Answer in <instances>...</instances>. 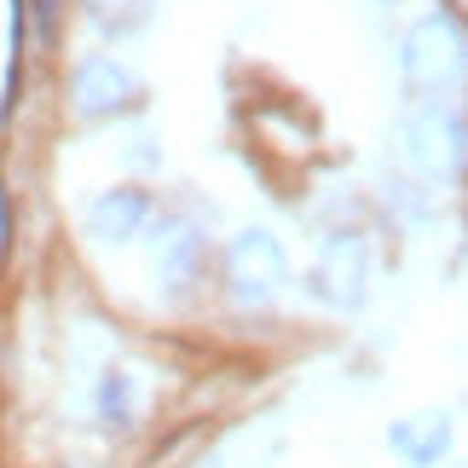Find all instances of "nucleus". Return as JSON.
<instances>
[{
  "instance_id": "f257e3e1",
  "label": "nucleus",
  "mask_w": 468,
  "mask_h": 468,
  "mask_svg": "<svg viewBox=\"0 0 468 468\" xmlns=\"http://www.w3.org/2000/svg\"><path fill=\"white\" fill-rule=\"evenodd\" d=\"M399 139H405V162H410V174H422V179H457L463 174V145H468V133H463V116L452 111V104H440V99H428L417 104L405 122H399Z\"/></svg>"
},
{
  "instance_id": "f03ea898",
  "label": "nucleus",
  "mask_w": 468,
  "mask_h": 468,
  "mask_svg": "<svg viewBox=\"0 0 468 468\" xmlns=\"http://www.w3.org/2000/svg\"><path fill=\"white\" fill-rule=\"evenodd\" d=\"M399 69L410 93H440L463 76V24L452 12H428L399 47Z\"/></svg>"
},
{
  "instance_id": "7ed1b4c3",
  "label": "nucleus",
  "mask_w": 468,
  "mask_h": 468,
  "mask_svg": "<svg viewBox=\"0 0 468 468\" xmlns=\"http://www.w3.org/2000/svg\"><path fill=\"white\" fill-rule=\"evenodd\" d=\"M307 290H313V301H324V307H335V313L365 307V290H370V249H365V238H353V231L324 238Z\"/></svg>"
},
{
  "instance_id": "20e7f679",
  "label": "nucleus",
  "mask_w": 468,
  "mask_h": 468,
  "mask_svg": "<svg viewBox=\"0 0 468 468\" xmlns=\"http://www.w3.org/2000/svg\"><path fill=\"white\" fill-rule=\"evenodd\" d=\"M283 278H290V261H283V249L272 231H238L226 249V283L231 295L243 301V307H266V301H278Z\"/></svg>"
},
{
  "instance_id": "39448f33",
  "label": "nucleus",
  "mask_w": 468,
  "mask_h": 468,
  "mask_svg": "<svg viewBox=\"0 0 468 468\" xmlns=\"http://www.w3.org/2000/svg\"><path fill=\"white\" fill-rule=\"evenodd\" d=\"M69 99H76V116L87 122H104L116 111H128V104L139 99V76L122 58H81L76 76H69Z\"/></svg>"
},
{
  "instance_id": "423d86ee",
  "label": "nucleus",
  "mask_w": 468,
  "mask_h": 468,
  "mask_svg": "<svg viewBox=\"0 0 468 468\" xmlns=\"http://www.w3.org/2000/svg\"><path fill=\"white\" fill-rule=\"evenodd\" d=\"M388 445H393V457H405L410 468H434L445 457V445H452V417H445V410L405 417V422L388 428Z\"/></svg>"
},
{
  "instance_id": "0eeeda50",
  "label": "nucleus",
  "mask_w": 468,
  "mask_h": 468,
  "mask_svg": "<svg viewBox=\"0 0 468 468\" xmlns=\"http://www.w3.org/2000/svg\"><path fill=\"white\" fill-rule=\"evenodd\" d=\"M151 220V203L145 191H104L93 208H87V231H93L99 243H133L139 231Z\"/></svg>"
},
{
  "instance_id": "6e6552de",
  "label": "nucleus",
  "mask_w": 468,
  "mask_h": 468,
  "mask_svg": "<svg viewBox=\"0 0 468 468\" xmlns=\"http://www.w3.org/2000/svg\"><path fill=\"white\" fill-rule=\"evenodd\" d=\"M197 255H203V238L197 231H168L156 249V278L168 283V290H186L191 272H197Z\"/></svg>"
},
{
  "instance_id": "1a4fd4ad",
  "label": "nucleus",
  "mask_w": 468,
  "mask_h": 468,
  "mask_svg": "<svg viewBox=\"0 0 468 468\" xmlns=\"http://www.w3.org/2000/svg\"><path fill=\"white\" fill-rule=\"evenodd\" d=\"M87 17L104 29V35H133L151 24V6L145 0H87Z\"/></svg>"
},
{
  "instance_id": "9d476101",
  "label": "nucleus",
  "mask_w": 468,
  "mask_h": 468,
  "mask_svg": "<svg viewBox=\"0 0 468 468\" xmlns=\"http://www.w3.org/2000/svg\"><path fill=\"white\" fill-rule=\"evenodd\" d=\"M99 417L111 428H128L133 422V376L128 370H104L99 382Z\"/></svg>"
},
{
  "instance_id": "9b49d317",
  "label": "nucleus",
  "mask_w": 468,
  "mask_h": 468,
  "mask_svg": "<svg viewBox=\"0 0 468 468\" xmlns=\"http://www.w3.org/2000/svg\"><path fill=\"white\" fill-rule=\"evenodd\" d=\"M191 468H231V463H226V457H220V452H214V457H197V463H191Z\"/></svg>"
},
{
  "instance_id": "f8f14e48",
  "label": "nucleus",
  "mask_w": 468,
  "mask_h": 468,
  "mask_svg": "<svg viewBox=\"0 0 468 468\" xmlns=\"http://www.w3.org/2000/svg\"><path fill=\"white\" fill-rule=\"evenodd\" d=\"M388 6H393V0H388Z\"/></svg>"
}]
</instances>
